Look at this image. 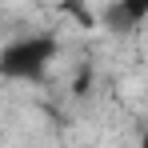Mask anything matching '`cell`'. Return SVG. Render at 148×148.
I'll return each instance as SVG.
<instances>
[{"label":"cell","instance_id":"6da1fadb","mask_svg":"<svg viewBox=\"0 0 148 148\" xmlns=\"http://www.w3.org/2000/svg\"><path fill=\"white\" fill-rule=\"evenodd\" d=\"M60 56V40L52 32H28V36H16L8 40L4 52H0V76L4 80H44L52 68V60Z\"/></svg>","mask_w":148,"mask_h":148},{"label":"cell","instance_id":"7a4b0ae2","mask_svg":"<svg viewBox=\"0 0 148 148\" xmlns=\"http://www.w3.org/2000/svg\"><path fill=\"white\" fill-rule=\"evenodd\" d=\"M148 20V0H108L100 8V24L112 36H128Z\"/></svg>","mask_w":148,"mask_h":148},{"label":"cell","instance_id":"3957f363","mask_svg":"<svg viewBox=\"0 0 148 148\" xmlns=\"http://www.w3.org/2000/svg\"><path fill=\"white\" fill-rule=\"evenodd\" d=\"M140 148H148V124H144V132H140Z\"/></svg>","mask_w":148,"mask_h":148}]
</instances>
